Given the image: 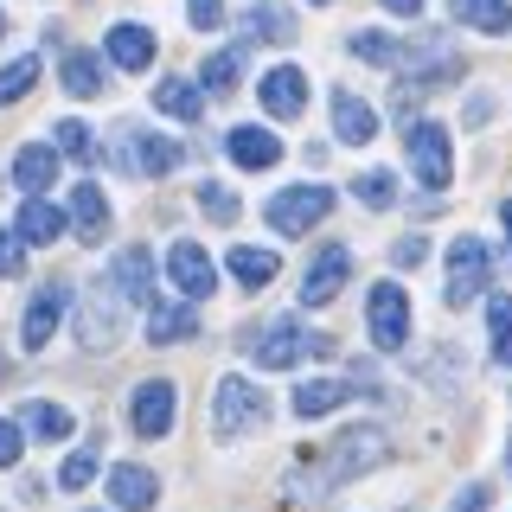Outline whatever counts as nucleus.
<instances>
[{"label": "nucleus", "mask_w": 512, "mask_h": 512, "mask_svg": "<svg viewBox=\"0 0 512 512\" xmlns=\"http://www.w3.org/2000/svg\"><path fill=\"white\" fill-rule=\"evenodd\" d=\"M269 423V397L256 391V384L244 372H231V378H218V391H212V436H250V429H263Z\"/></svg>", "instance_id": "nucleus-1"}, {"label": "nucleus", "mask_w": 512, "mask_h": 512, "mask_svg": "<svg viewBox=\"0 0 512 512\" xmlns=\"http://www.w3.org/2000/svg\"><path fill=\"white\" fill-rule=\"evenodd\" d=\"M320 352H333V340L327 333H308L301 320H269V327L250 340V359L263 365V372H288V365L320 359Z\"/></svg>", "instance_id": "nucleus-2"}, {"label": "nucleus", "mask_w": 512, "mask_h": 512, "mask_svg": "<svg viewBox=\"0 0 512 512\" xmlns=\"http://www.w3.org/2000/svg\"><path fill=\"white\" fill-rule=\"evenodd\" d=\"M109 160H116L122 173H148V180H167V173L186 160V148H180V141H167V135H154V128H122L116 148H109Z\"/></svg>", "instance_id": "nucleus-3"}, {"label": "nucleus", "mask_w": 512, "mask_h": 512, "mask_svg": "<svg viewBox=\"0 0 512 512\" xmlns=\"http://www.w3.org/2000/svg\"><path fill=\"white\" fill-rule=\"evenodd\" d=\"M327 212H333V186H282L276 199L263 205V218H269L276 237H308Z\"/></svg>", "instance_id": "nucleus-4"}, {"label": "nucleus", "mask_w": 512, "mask_h": 512, "mask_svg": "<svg viewBox=\"0 0 512 512\" xmlns=\"http://www.w3.org/2000/svg\"><path fill=\"white\" fill-rule=\"evenodd\" d=\"M365 333H372L378 352L410 346V295L397 282H372V295H365Z\"/></svg>", "instance_id": "nucleus-5"}, {"label": "nucleus", "mask_w": 512, "mask_h": 512, "mask_svg": "<svg viewBox=\"0 0 512 512\" xmlns=\"http://www.w3.org/2000/svg\"><path fill=\"white\" fill-rule=\"evenodd\" d=\"M384 455H391L384 429H372V423H359V429H340V442L327 448V474H320V487H340V480L365 474V468H378Z\"/></svg>", "instance_id": "nucleus-6"}, {"label": "nucleus", "mask_w": 512, "mask_h": 512, "mask_svg": "<svg viewBox=\"0 0 512 512\" xmlns=\"http://www.w3.org/2000/svg\"><path fill=\"white\" fill-rule=\"evenodd\" d=\"M487 282H493V250L480 244V237H455L448 244V308H468L474 295H487Z\"/></svg>", "instance_id": "nucleus-7"}, {"label": "nucleus", "mask_w": 512, "mask_h": 512, "mask_svg": "<svg viewBox=\"0 0 512 512\" xmlns=\"http://www.w3.org/2000/svg\"><path fill=\"white\" fill-rule=\"evenodd\" d=\"M404 148H410V173L429 192H442L455 180V154H448V128L442 122H404Z\"/></svg>", "instance_id": "nucleus-8"}, {"label": "nucleus", "mask_w": 512, "mask_h": 512, "mask_svg": "<svg viewBox=\"0 0 512 512\" xmlns=\"http://www.w3.org/2000/svg\"><path fill=\"white\" fill-rule=\"evenodd\" d=\"M77 340H84L90 352H109L122 340V295L109 282H96L84 295V308H77Z\"/></svg>", "instance_id": "nucleus-9"}, {"label": "nucleus", "mask_w": 512, "mask_h": 512, "mask_svg": "<svg viewBox=\"0 0 512 512\" xmlns=\"http://www.w3.org/2000/svg\"><path fill=\"white\" fill-rule=\"evenodd\" d=\"M173 410H180V391H173L167 378L135 384V397H128V423H135V436H148V442H160L173 429Z\"/></svg>", "instance_id": "nucleus-10"}, {"label": "nucleus", "mask_w": 512, "mask_h": 512, "mask_svg": "<svg viewBox=\"0 0 512 512\" xmlns=\"http://www.w3.org/2000/svg\"><path fill=\"white\" fill-rule=\"evenodd\" d=\"M167 282L180 288L186 301H205V295L218 288V263H212L199 244H192V237H180V244L167 250Z\"/></svg>", "instance_id": "nucleus-11"}, {"label": "nucleus", "mask_w": 512, "mask_h": 512, "mask_svg": "<svg viewBox=\"0 0 512 512\" xmlns=\"http://www.w3.org/2000/svg\"><path fill=\"white\" fill-rule=\"evenodd\" d=\"M256 96H263V109L276 122H295L301 109H308V71H301V64H269Z\"/></svg>", "instance_id": "nucleus-12"}, {"label": "nucleus", "mask_w": 512, "mask_h": 512, "mask_svg": "<svg viewBox=\"0 0 512 512\" xmlns=\"http://www.w3.org/2000/svg\"><path fill=\"white\" fill-rule=\"evenodd\" d=\"M346 276H352V250L346 244H327L308 263V276H301V308H327V301L346 288Z\"/></svg>", "instance_id": "nucleus-13"}, {"label": "nucleus", "mask_w": 512, "mask_h": 512, "mask_svg": "<svg viewBox=\"0 0 512 512\" xmlns=\"http://www.w3.org/2000/svg\"><path fill=\"white\" fill-rule=\"evenodd\" d=\"M64 308H71V288H64V282H45L39 295L26 301V327H20V346H26V352H45V346H52V333H58Z\"/></svg>", "instance_id": "nucleus-14"}, {"label": "nucleus", "mask_w": 512, "mask_h": 512, "mask_svg": "<svg viewBox=\"0 0 512 512\" xmlns=\"http://www.w3.org/2000/svg\"><path fill=\"white\" fill-rule=\"evenodd\" d=\"M103 282L116 288L122 301H135V308H154V250H141V244L116 250V263H109Z\"/></svg>", "instance_id": "nucleus-15"}, {"label": "nucleus", "mask_w": 512, "mask_h": 512, "mask_svg": "<svg viewBox=\"0 0 512 512\" xmlns=\"http://www.w3.org/2000/svg\"><path fill=\"white\" fill-rule=\"evenodd\" d=\"M154 500H160V480L141 461H116L109 468V506L116 512H154Z\"/></svg>", "instance_id": "nucleus-16"}, {"label": "nucleus", "mask_w": 512, "mask_h": 512, "mask_svg": "<svg viewBox=\"0 0 512 512\" xmlns=\"http://www.w3.org/2000/svg\"><path fill=\"white\" fill-rule=\"evenodd\" d=\"M224 154H231L244 173H269V167L282 160V141H276V128L244 122V128H231V135H224Z\"/></svg>", "instance_id": "nucleus-17"}, {"label": "nucleus", "mask_w": 512, "mask_h": 512, "mask_svg": "<svg viewBox=\"0 0 512 512\" xmlns=\"http://www.w3.org/2000/svg\"><path fill=\"white\" fill-rule=\"evenodd\" d=\"M64 224H71L84 244H103L109 237V199H103V186H71V205H64Z\"/></svg>", "instance_id": "nucleus-18"}, {"label": "nucleus", "mask_w": 512, "mask_h": 512, "mask_svg": "<svg viewBox=\"0 0 512 512\" xmlns=\"http://www.w3.org/2000/svg\"><path fill=\"white\" fill-rule=\"evenodd\" d=\"M333 135H340L346 148H372L378 109L365 103V96H352V90H333Z\"/></svg>", "instance_id": "nucleus-19"}, {"label": "nucleus", "mask_w": 512, "mask_h": 512, "mask_svg": "<svg viewBox=\"0 0 512 512\" xmlns=\"http://www.w3.org/2000/svg\"><path fill=\"white\" fill-rule=\"evenodd\" d=\"M13 231H20V244H58L64 237V205H52L45 192H26V205L13 212Z\"/></svg>", "instance_id": "nucleus-20"}, {"label": "nucleus", "mask_w": 512, "mask_h": 512, "mask_svg": "<svg viewBox=\"0 0 512 512\" xmlns=\"http://www.w3.org/2000/svg\"><path fill=\"white\" fill-rule=\"evenodd\" d=\"M103 58L116 64V71H148V64H154V32H148V26H135V20L109 26V39H103Z\"/></svg>", "instance_id": "nucleus-21"}, {"label": "nucleus", "mask_w": 512, "mask_h": 512, "mask_svg": "<svg viewBox=\"0 0 512 512\" xmlns=\"http://www.w3.org/2000/svg\"><path fill=\"white\" fill-rule=\"evenodd\" d=\"M346 397H352L346 378H301L295 384V416H308V423H314V416H333Z\"/></svg>", "instance_id": "nucleus-22"}, {"label": "nucleus", "mask_w": 512, "mask_h": 512, "mask_svg": "<svg viewBox=\"0 0 512 512\" xmlns=\"http://www.w3.org/2000/svg\"><path fill=\"white\" fill-rule=\"evenodd\" d=\"M154 109L173 116V122H199L205 116V90L186 84V77H160V84H154Z\"/></svg>", "instance_id": "nucleus-23"}, {"label": "nucleus", "mask_w": 512, "mask_h": 512, "mask_svg": "<svg viewBox=\"0 0 512 512\" xmlns=\"http://www.w3.org/2000/svg\"><path fill=\"white\" fill-rule=\"evenodd\" d=\"M52 180H58V148L32 141V148L13 154V186H20V192H45Z\"/></svg>", "instance_id": "nucleus-24"}, {"label": "nucleus", "mask_w": 512, "mask_h": 512, "mask_svg": "<svg viewBox=\"0 0 512 512\" xmlns=\"http://www.w3.org/2000/svg\"><path fill=\"white\" fill-rule=\"evenodd\" d=\"M224 263H231L237 288H269V282H276V269H282V256L276 250H256V244H237Z\"/></svg>", "instance_id": "nucleus-25"}, {"label": "nucleus", "mask_w": 512, "mask_h": 512, "mask_svg": "<svg viewBox=\"0 0 512 512\" xmlns=\"http://www.w3.org/2000/svg\"><path fill=\"white\" fill-rule=\"evenodd\" d=\"M192 333H199V314L192 308H167V301L148 308V340L154 346H180V340H192Z\"/></svg>", "instance_id": "nucleus-26"}, {"label": "nucleus", "mask_w": 512, "mask_h": 512, "mask_svg": "<svg viewBox=\"0 0 512 512\" xmlns=\"http://www.w3.org/2000/svg\"><path fill=\"white\" fill-rule=\"evenodd\" d=\"M448 7H455V20H461V26L487 32V39L512 32V7H506V0H448Z\"/></svg>", "instance_id": "nucleus-27"}, {"label": "nucleus", "mask_w": 512, "mask_h": 512, "mask_svg": "<svg viewBox=\"0 0 512 512\" xmlns=\"http://www.w3.org/2000/svg\"><path fill=\"white\" fill-rule=\"evenodd\" d=\"M58 77H64V90L71 96H103V58L96 52H64V64H58Z\"/></svg>", "instance_id": "nucleus-28"}, {"label": "nucleus", "mask_w": 512, "mask_h": 512, "mask_svg": "<svg viewBox=\"0 0 512 512\" xmlns=\"http://www.w3.org/2000/svg\"><path fill=\"white\" fill-rule=\"evenodd\" d=\"M26 429H32L39 442H64V436L77 429V416L64 410V404H45V397H39V404H26Z\"/></svg>", "instance_id": "nucleus-29"}, {"label": "nucleus", "mask_w": 512, "mask_h": 512, "mask_svg": "<svg viewBox=\"0 0 512 512\" xmlns=\"http://www.w3.org/2000/svg\"><path fill=\"white\" fill-rule=\"evenodd\" d=\"M250 39H276V45L295 39V20H288L282 0H256V7H250Z\"/></svg>", "instance_id": "nucleus-30"}, {"label": "nucleus", "mask_w": 512, "mask_h": 512, "mask_svg": "<svg viewBox=\"0 0 512 512\" xmlns=\"http://www.w3.org/2000/svg\"><path fill=\"white\" fill-rule=\"evenodd\" d=\"M346 52H352V58H365V64H378V71H391V64L404 58V45H397L391 32H352Z\"/></svg>", "instance_id": "nucleus-31"}, {"label": "nucleus", "mask_w": 512, "mask_h": 512, "mask_svg": "<svg viewBox=\"0 0 512 512\" xmlns=\"http://www.w3.org/2000/svg\"><path fill=\"white\" fill-rule=\"evenodd\" d=\"M237 64H244V52H237V45H231V52H212V58L199 64V90H212V96H224V90L237 84Z\"/></svg>", "instance_id": "nucleus-32"}, {"label": "nucleus", "mask_w": 512, "mask_h": 512, "mask_svg": "<svg viewBox=\"0 0 512 512\" xmlns=\"http://www.w3.org/2000/svg\"><path fill=\"white\" fill-rule=\"evenodd\" d=\"M487 327H493V365H512V295L487 301Z\"/></svg>", "instance_id": "nucleus-33"}, {"label": "nucleus", "mask_w": 512, "mask_h": 512, "mask_svg": "<svg viewBox=\"0 0 512 512\" xmlns=\"http://www.w3.org/2000/svg\"><path fill=\"white\" fill-rule=\"evenodd\" d=\"M32 84H39V58H13V64H0V109L20 103Z\"/></svg>", "instance_id": "nucleus-34"}, {"label": "nucleus", "mask_w": 512, "mask_h": 512, "mask_svg": "<svg viewBox=\"0 0 512 512\" xmlns=\"http://www.w3.org/2000/svg\"><path fill=\"white\" fill-rule=\"evenodd\" d=\"M352 199L372 205V212H384V205H397V180L384 167H372V173H359V180H352Z\"/></svg>", "instance_id": "nucleus-35"}, {"label": "nucleus", "mask_w": 512, "mask_h": 512, "mask_svg": "<svg viewBox=\"0 0 512 512\" xmlns=\"http://www.w3.org/2000/svg\"><path fill=\"white\" fill-rule=\"evenodd\" d=\"M199 212L212 218V224H237V212H244V205H237V192H231V186L205 180V186H199Z\"/></svg>", "instance_id": "nucleus-36"}, {"label": "nucleus", "mask_w": 512, "mask_h": 512, "mask_svg": "<svg viewBox=\"0 0 512 512\" xmlns=\"http://www.w3.org/2000/svg\"><path fill=\"white\" fill-rule=\"evenodd\" d=\"M52 148H58V154H71V160H96V154H90V128L77 122V116H64V122L52 128Z\"/></svg>", "instance_id": "nucleus-37"}, {"label": "nucleus", "mask_w": 512, "mask_h": 512, "mask_svg": "<svg viewBox=\"0 0 512 512\" xmlns=\"http://www.w3.org/2000/svg\"><path fill=\"white\" fill-rule=\"evenodd\" d=\"M90 480H96V455H64L58 461V487L64 493H84Z\"/></svg>", "instance_id": "nucleus-38"}, {"label": "nucleus", "mask_w": 512, "mask_h": 512, "mask_svg": "<svg viewBox=\"0 0 512 512\" xmlns=\"http://www.w3.org/2000/svg\"><path fill=\"white\" fill-rule=\"evenodd\" d=\"M20 455H26V429L13 416H0V468H13Z\"/></svg>", "instance_id": "nucleus-39"}, {"label": "nucleus", "mask_w": 512, "mask_h": 512, "mask_svg": "<svg viewBox=\"0 0 512 512\" xmlns=\"http://www.w3.org/2000/svg\"><path fill=\"white\" fill-rule=\"evenodd\" d=\"M0 276H26V244H20V231H0Z\"/></svg>", "instance_id": "nucleus-40"}, {"label": "nucleus", "mask_w": 512, "mask_h": 512, "mask_svg": "<svg viewBox=\"0 0 512 512\" xmlns=\"http://www.w3.org/2000/svg\"><path fill=\"white\" fill-rule=\"evenodd\" d=\"M186 20L199 32H218L224 26V0H186Z\"/></svg>", "instance_id": "nucleus-41"}, {"label": "nucleus", "mask_w": 512, "mask_h": 512, "mask_svg": "<svg viewBox=\"0 0 512 512\" xmlns=\"http://www.w3.org/2000/svg\"><path fill=\"white\" fill-rule=\"evenodd\" d=\"M423 256H429V237H416V231H410V237H397V244H391V263H397V269H416Z\"/></svg>", "instance_id": "nucleus-42"}, {"label": "nucleus", "mask_w": 512, "mask_h": 512, "mask_svg": "<svg viewBox=\"0 0 512 512\" xmlns=\"http://www.w3.org/2000/svg\"><path fill=\"white\" fill-rule=\"evenodd\" d=\"M487 506H493L487 480H474V487H461V493H455V512H487Z\"/></svg>", "instance_id": "nucleus-43"}, {"label": "nucleus", "mask_w": 512, "mask_h": 512, "mask_svg": "<svg viewBox=\"0 0 512 512\" xmlns=\"http://www.w3.org/2000/svg\"><path fill=\"white\" fill-rule=\"evenodd\" d=\"M468 128H480V122H493V96H468V116H461Z\"/></svg>", "instance_id": "nucleus-44"}, {"label": "nucleus", "mask_w": 512, "mask_h": 512, "mask_svg": "<svg viewBox=\"0 0 512 512\" xmlns=\"http://www.w3.org/2000/svg\"><path fill=\"white\" fill-rule=\"evenodd\" d=\"M391 13H423V0H384Z\"/></svg>", "instance_id": "nucleus-45"}, {"label": "nucleus", "mask_w": 512, "mask_h": 512, "mask_svg": "<svg viewBox=\"0 0 512 512\" xmlns=\"http://www.w3.org/2000/svg\"><path fill=\"white\" fill-rule=\"evenodd\" d=\"M500 224H506V244H512V199L500 205Z\"/></svg>", "instance_id": "nucleus-46"}, {"label": "nucleus", "mask_w": 512, "mask_h": 512, "mask_svg": "<svg viewBox=\"0 0 512 512\" xmlns=\"http://www.w3.org/2000/svg\"><path fill=\"white\" fill-rule=\"evenodd\" d=\"M506 468H512V436H506Z\"/></svg>", "instance_id": "nucleus-47"}, {"label": "nucleus", "mask_w": 512, "mask_h": 512, "mask_svg": "<svg viewBox=\"0 0 512 512\" xmlns=\"http://www.w3.org/2000/svg\"><path fill=\"white\" fill-rule=\"evenodd\" d=\"M0 39H7V13H0Z\"/></svg>", "instance_id": "nucleus-48"}, {"label": "nucleus", "mask_w": 512, "mask_h": 512, "mask_svg": "<svg viewBox=\"0 0 512 512\" xmlns=\"http://www.w3.org/2000/svg\"><path fill=\"white\" fill-rule=\"evenodd\" d=\"M0 378H7V352H0Z\"/></svg>", "instance_id": "nucleus-49"}, {"label": "nucleus", "mask_w": 512, "mask_h": 512, "mask_svg": "<svg viewBox=\"0 0 512 512\" xmlns=\"http://www.w3.org/2000/svg\"><path fill=\"white\" fill-rule=\"evenodd\" d=\"M314 7H320V0H314Z\"/></svg>", "instance_id": "nucleus-50"}]
</instances>
